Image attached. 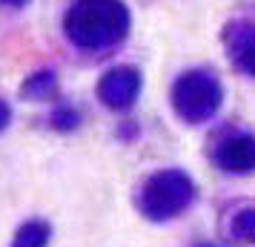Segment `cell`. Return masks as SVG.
Here are the masks:
<instances>
[{
    "label": "cell",
    "mask_w": 255,
    "mask_h": 247,
    "mask_svg": "<svg viewBox=\"0 0 255 247\" xmlns=\"http://www.w3.org/2000/svg\"><path fill=\"white\" fill-rule=\"evenodd\" d=\"M49 245V227L43 222H26L14 233L12 247H46Z\"/></svg>",
    "instance_id": "obj_7"
},
{
    "label": "cell",
    "mask_w": 255,
    "mask_h": 247,
    "mask_svg": "<svg viewBox=\"0 0 255 247\" xmlns=\"http://www.w3.org/2000/svg\"><path fill=\"white\" fill-rule=\"evenodd\" d=\"M0 3H6V6H23L26 0H0Z\"/></svg>",
    "instance_id": "obj_10"
},
{
    "label": "cell",
    "mask_w": 255,
    "mask_h": 247,
    "mask_svg": "<svg viewBox=\"0 0 255 247\" xmlns=\"http://www.w3.org/2000/svg\"><path fill=\"white\" fill-rule=\"evenodd\" d=\"M221 170L227 173H253L255 170V138L253 135H235L224 141L215 153Z\"/></svg>",
    "instance_id": "obj_5"
},
{
    "label": "cell",
    "mask_w": 255,
    "mask_h": 247,
    "mask_svg": "<svg viewBox=\"0 0 255 247\" xmlns=\"http://www.w3.org/2000/svg\"><path fill=\"white\" fill-rule=\"evenodd\" d=\"M224 43L230 46L235 63L247 75H255V26H250V23L230 26L227 35H224Z\"/></svg>",
    "instance_id": "obj_6"
},
{
    "label": "cell",
    "mask_w": 255,
    "mask_h": 247,
    "mask_svg": "<svg viewBox=\"0 0 255 247\" xmlns=\"http://www.w3.org/2000/svg\"><path fill=\"white\" fill-rule=\"evenodd\" d=\"M221 83L204 69H192L181 75L172 86V106L175 112L189 121V124H198V121H207L218 112L221 106Z\"/></svg>",
    "instance_id": "obj_3"
},
{
    "label": "cell",
    "mask_w": 255,
    "mask_h": 247,
    "mask_svg": "<svg viewBox=\"0 0 255 247\" xmlns=\"http://www.w3.org/2000/svg\"><path fill=\"white\" fill-rule=\"evenodd\" d=\"M6 124H9V106H6L3 101H0V130H3Z\"/></svg>",
    "instance_id": "obj_9"
},
{
    "label": "cell",
    "mask_w": 255,
    "mask_h": 247,
    "mask_svg": "<svg viewBox=\"0 0 255 247\" xmlns=\"http://www.w3.org/2000/svg\"><path fill=\"white\" fill-rule=\"evenodd\" d=\"M129 9L124 0H75L66 14V35L81 49H104L124 40Z\"/></svg>",
    "instance_id": "obj_1"
},
{
    "label": "cell",
    "mask_w": 255,
    "mask_h": 247,
    "mask_svg": "<svg viewBox=\"0 0 255 247\" xmlns=\"http://www.w3.org/2000/svg\"><path fill=\"white\" fill-rule=\"evenodd\" d=\"M140 92V75L129 66H115L109 69L98 83V98L109 109H127Z\"/></svg>",
    "instance_id": "obj_4"
},
{
    "label": "cell",
    "mask_w": 255,
    "mask_h": 247,
    "mask_svg": "<svg viewBox=\"0 0 255 247\" xmlns=\"http://www.w3.org/2000/svg\"><path fill=\"white\" fill-rule=\"evenodd\" d=\"M232 236L241 242H253L255 245V207H244L235 222H232Z\"/></svg>",
    "instance_id": "obj_8"
},
{
    "label": "cell",
    "mask_w": 255,
    "mask_h": 247,
    "mask_svg": "<svg viewBox=\"0 0 255 247\" xmlns=\"http://www.w3.org/2000/svg\"><path fill=\"white\" fill-rule=\"evenodd\" d=\"M195 199V187L186 173L181 170H163L149 176L140 190V210L155 222H166L178 213H184Z\"/></svg>",
    "instance_id": "obj_2"
}]
</instances>
